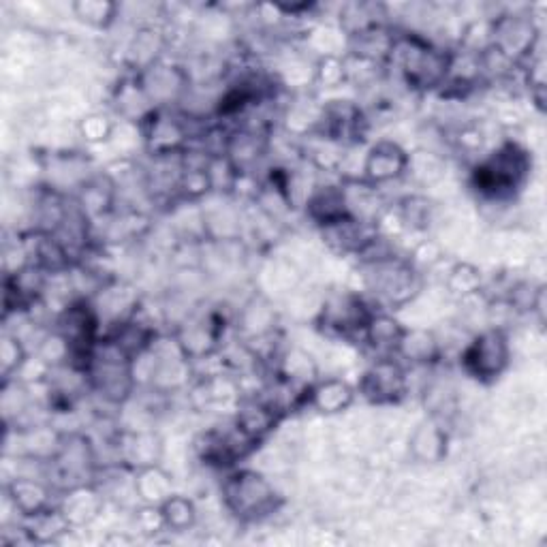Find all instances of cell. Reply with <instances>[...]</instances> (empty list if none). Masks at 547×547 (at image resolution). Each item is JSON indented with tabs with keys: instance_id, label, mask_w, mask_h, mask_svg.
<instances>
[{
	"instance_id": "cell-5",
	"label": "cell",
	"mask_w": 547,
	"mask_h": 547,
	"mask_svg": "<svg viewBox=\"0 0 547 547\" xmlns=\"http://www.w3.org/2000/svg\"><path fill=\"white\" fill-rule=\"evenodd\" d=\"M406 387V370L394 357H381L374 362L359 383V394L372 404H394L404 398Z\"/></svg>"
},
{
	"instance_id": "cell-16",
	"label": "cell",
	"mask_w": 547,
	"mask_h": 547,
	"mask_svg": "<svg viewBox=\"0 0 547 547\" xmlns=\"http://www.w3.org/2000/svg\"><path fill=\"white\" fill-rule=\"evenodd\" d=\"M135 494L144 500V505H163L174 494V481L159 464L137 468Z\"/></svg>"
},
{
	"instance_id": "cell-13",
	"label": "cell",
	"mask_w": 547,
	"mask_h": 547,
	"mask_svg": "<svg viewBox=\"0 0 547 547\" xmlns=\"http://www.w3.org/2000/svg\"><path fill=\"white\" fill-rule=\"evenodd\" d=\"M276 406L263 400H246L238 406L236 426L255 443L276 424Z\"/></svg>"
},
{
	"instance_id": "cell-7",
	"label": "cell",
	"mask_w": 547,
	"mask_h": 547,
	"mask_svg": "<svg viewBox=\"0 0 547 547\" xmlns=\"http://www.w3.org/2000/svg\"><path fill=\"white\" fill-rule=\"evenodd\" d=\"M50 488L35 477H15L7 486V498L22 518H35V515L52 507Z\"/></svg>"
},
{
	"instance_id": "cell-17",
	"label": "cell",
	"mask_w": 547,
	"mask_h": 547,
	"mask_svg": "<svg viewBox=\"0 0 547 547\" xmlns=\"http://www.w3.org/2000/svg\"><path fill=\"white\" fill-rule=\"evenodd\" d=\"M396 355L409 359L411 364H430L441 355V345L432 332L415 327V330H404Z\"/></svg>"
},
{
	"instance_id": "cell-1",
	"label": "cell",
	"mask_w": 547,
	"mask_h": 547,
	"mask_svg": "<svg viewBox=\"0 0 547 547\" xmlns=\"http://www.w3.org/2000/svg\"><path fill=\"white\" fill-rule=\"evenodd\" d=\"M227 509L242 522L265 520L278 509V494L272 483L255 471L233 473L223 486Z\"/></svg>"
},
{
	"instance_id": "cell-6",
	"label": "cell",
	"mask_w": 547,
	"mask_h": 547,
	"mask_svg": "<svg viewBox=\"0 0 547 547\" xmlns=\"http://www.w3.org/2000/svg\"><path fill=\"white\" fill-rule=\"evenodd\" d=\"M409 165H411L409 154H406L398 144L379 142L366 152L364 178L370 184L392 182V180H398L400 176H404Z\"/></svg>"
},
{
	"instance_id": "cell-11",
	"label": "cell",
	"mask_w": 547,
	"mask_h": 547,
	"mask_svg": "<svg viewBox=\"0 0 547 547\" xmlns=\"http://www.w3.org/2000/svg\"><path fill=\"white\" fill-rule=\"evenodd\" d=\"M308 214L312 221L327 227L332 223L342 221V218L351 216L345 199V189H336V186H323V189L315 191L308 199Z\"/></svg>"
},
{
	"instance_id": "cell-23",
	"label": "cell",
	"mask_w": 547,
	"mask_h": 547,
	"mask_svg": "<svg viewBox=\"0 0 547 547\" xmlns=\"http://www.w3.org/2000/svg\"><path fill=\"white\" fill-rule=\"evenodd\" d=\"M112 197H114L112 184H109V182L103 184L101 178L92 180V182L84 184V191H82V197H80V210L86 216L103 214L109 208V203H112Z\"/></svg>"
},
{
	"instance_id": "cell-22",
	"label": "cell",
	"mask_w": 547,
	"mask_h": 547,
	"mask_svg": "<svg viewBox=\"0 0 547 547\" xmlns=\"http://www.w3.org/2000/svg\"><path fill=\"white\" fill-rule=\"evenodd\" d=\"M28 362L26 349L18 334H5L0 342V370H3V381H11L20 374L24 364Z\"/></svg>"
},
{
	"instance_id": "cell-25",
	"label": "cell",
	"mask_w": 547,
	"mask_h": 547,
	"mask_svg": "<svg viewBox=\"0 0 547 547\" xmlns=\"http://www.w3.org/2000/svg\"><path fill=\"white\" fill-rule=\"evenodd\" d=\"M80 133L86 139L88 144H101L107 142L109 137L114 133V124L107 116L103 114H90L82 120L80 124Z\"/></svg>"
},
{
	"instance_id": "cell-10",
	"label": "cell",
	"mask_w": 547,
	"mask_h": 547,
	"mask_svg": "<svg viewBox=\"0 0 547 547\" xmlns=\"http://www.w3.org/2000/svg\"><path fill=\"white\" fill-rule=\"evenodd\" d=\"M355 400V389L342 379H325L310 387L308 402L323 415H338L347 411Z\"/></svg>"
},
{
	"instance_id": "cell-26",
	"label": "cell",
	"mask_w": 547,
	"mask_h": 547,
	"mask_svg": "<svg viewBox=\"0 0 547 547\" xmlns=\"http://www.w3.org/2000/svg\"><path fill=\"white\" fill-rule=\"evenodd\" d=\"M347 77V65L345 60H340L336 56H325L319 62L317 69V80L325 86V88H334L340 82H345Z\"/></svg>"
},
{
	"instance_id": "cell-12",
	"label": "cell",
	"mask_w": 547,
	"mask_h": 547,
	"mask_svg": "<svg viewBox=\"0 0 547 547\" xmlns=\"http://www.w3.org/2000/svg\"><path fill=\"white\" fill-rule=\"evenodd\" d=\"M184 137L186 131L180 120L163 114H152L150 127L146 131V142L154 154H176L184 144Z\"/></svg>"
},
{
	"instance_id": "cell-2",
	"label": "cell",
	"mask_w": 547,
	"mask_h": 547,
	"mask_svg": "<svg viewBox=\"0 0 547 547\" xmlns=\"http://www.w3.org/2000/svg\"><path fill=\"white\" fill-rule=\"evenodd\" d=\"M392 54H398L402 73L415 88L441 86L451 69V58L445 52L434 50L432 45L419 39H406L402 43H394Z\"/></svg>"
},
{
	"instance_id": "cell-20",
	"label": "cell",
	"mask_w": 547,
	"mask_h": 547,
	"mask_svg": "<svg viewBox=\"0 0 547 547\" xmlns=\"http://www.w3.org/2000/svg\"><path fill=\"white\" fill-rule=\"evenodd\" d=\"M161 507L165 530H174V533H186L197 522V509L193 500L180 494H171Z\"/></svg>"
},
{
	"instance_id": "cell-19",
	"label": "cell",
	"mask_w": 547,
	"mask_h": 547,
	"mask_svg": "<svg viewBox=\"0 0 547 547\" xmlns=\"http://www.w3.org/2000/svg\"><path fill=\"white\" fill-rule=\"evenodd\" d=\"M92 464V449L88 447V441L82 436H71L67 445H60L56 466L62 477L77 479L80 475L88 473V466Z\"/></svg>"
},
{
	"instance_id": "cell-8",
	"label": "cell",
	"mask_w": 547,
	"mask_h": 547,
	"mask_svg": "<svg viewBox=\"0 0 547 547\" xmlns=\"http://www.w3.org/2000/svg\"><path fill=\"white\" fill-rule=\"evenodd\" d=\"M372 315L374 312H370L366 308V304L359 298H353V295L334 300L330 306H325V310H323L325 325L332 327L334 332H338L342 336L351 334V332L364 334Z\"/></svg>"
},
{
	"instance_id": "cell-18",
	"label": "cell",
	"mask_w": 547,
	"mask_h": 547,
	"mask_svg": "<svg viewBox=\"0 0 547 547\" xmlns=\"http://www.w3.org/2000/svg\"><path fill=\"white\" fill-rule=\"evenodd\" d=\"M122 456L124 462L137 468H146L159 464L161 453H163V443L156 434L152 432H135L131 434L127 441L122 445Z\"/></svg>"
},
{
	"instance_id": "cell-9",
	"label": "cell",
	"mask_w": 547,
	"mask_h": 547,
	"mask_svg": "<svg viewBox=\"0 0 547 547\" xmlns=\"http://www.w3.org/2000/svg\"><path fill=\"white\" fill-rule=\"evenodd\" d=\"M58 507L71 526H86L101 513L103 498L95 488L82 483V486L69 488Z\"/></svg>"
},
{
	"instance_id": "cell-21",
	"label": "cell",
	"mask_w": 547,
	"mask_h": 547,
	"mask_svg": "<svg viewBox=\"0 0 547 547\" xmlns=\"http://www.w3.org/2000/svg\"><path fill=\"white\" fill-rule=\"evenodd\" d=\"M71 9L77 20L99 30L112 26L118 15V5L109 3V0H77V3L71 5Z\"/></svg>"
},
{
	"instance_id": "cell-24",
	"label": "cell",
	"mask_w": 547,
	"mask_h": 547,
	"mask_svg": "<svg viewBox=\"0 0 547 547\" xmlns=\"http://www.w3.org/2000/svg\"><path fill=\"white\" fill-rule=\"evenodd\" d=\"M447 287L453 295H460V298H468V295H475L481 287V274L477 268L468 263H460L449 272Z\"/></svg>"
},
{
	"instance_id": "cell-15",
	"label": "cell",
	"mask_w": 547,
	"mask_h": 547,
	"mask_svg": "<svg viewBox=\"0 0 547 547\" xmlns=\"http://www.w3.org/2000/svg\"><path fill=\"white\" fill-rule=\"evenodd\" d=\"M404 330L406 327H402L400 321L394 317L372 315L364 330V338L374 351L383 353V357H392V353H398Z\"/></svg>"
},
{
	"instance_id": "cell-4",
	"label": "cell",
	"mask_w": 547,
	"mask_h": 547,
	"mask_svg": "<svg viewBox=\"0 0 547 547\" xmlns=\"http://www.w3.org/2000/svg\"><path fill=\"white\" fill-rule=\"evenodd\" d=\"M526 171V152L518 146L507 144L498 152H494L481 167H477L475 180L483 193L503 195L520 184V180L526 176Z\"/></svg>"
},
{
	"instance_id": "cell-14",
	"label": "cell",
	"mask_w": 547,
	"mask_h": 547,
	"mask_svg": "<svg viewBox=\"0 0 547 547\" xmlns=\"http://www.w3.org/2000/svg\"><path fill=\"white\" fill-rule=\"evenodd\" d=\"M409 447L419 462H441L447 451V434L436 421H424V424H419L413 432Z\"/></svg>"
},
{
	"instance_id": "cell-3",
	"label": "cell",
	"mask_w": 547,
	"mask_h": 547,
	"mask_svg": "<svg viewBox=\"0 0 547 547\" xmlns=\"http://www.w3.org/2000/svg\"><path fill=\"white\" fill-rule=\"evenodd\" d=\"M462 364L471 377L479 381H494L509 366V340L500 327L479 334L464 349Z\"/></svg>"
}]
</instances>
